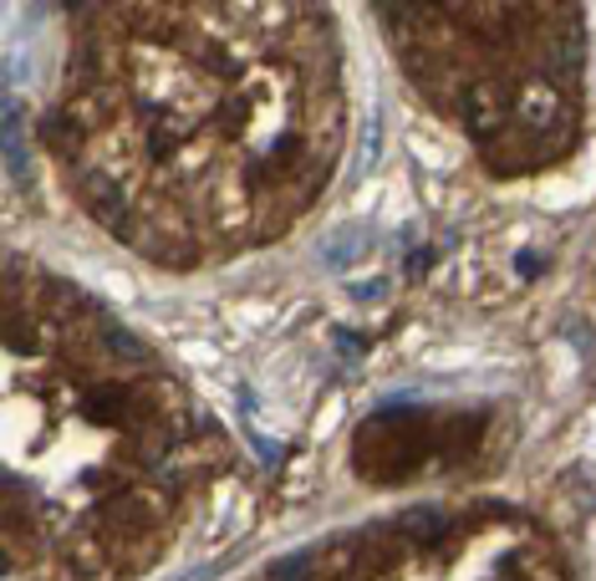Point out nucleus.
Instances as JSON below:
<instances>
[{"instance_id":"nucleus-1","label":"nucleus","mask_w":596,"mask_h":581,"mask_svg":"<svg viewBox=\"0 0 596 581\" xmlns=\"http://www.w3.org/2000/svg\"><path fill=\"white\" fill-rule=\"evenodd\" d=\"M275 581H306L311 577V557H291V561H281V567L271 571Z\"/></svg>"}]
</instances>
